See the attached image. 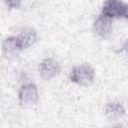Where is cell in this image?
Listing matches in <instances>:
<instances>
[{"label": "cell", "instance_id": "obj_8", "mask_svg": "<svg viewBox=\"0 0 128 128\" xmlns=\"http://www.w3.org/2000/svg\"><path fill=\"white\" fill-rule=\"evenodd\" d=\"M125 114L123 105L119 102H109L105 107V115L108 119L115 121L120 119Z\"/></svg>", "mask_w": 128, "mask_h": 128}, {"label": "cell", "instance_id": "obj_9", "mask_svg": "<svg viewBox=\"0 0 128 128\" xmlns=\"http://www.w3.org/2000/svg\"><path fill=\"white\" fill-rule=\"evenodd\" d=\"M6 4H7L9 7L14 8V7L19 6V5H20V2H19V1H7V2H6Z\"/></svg>", "mask_w": 128, "mask_h": 128}, {"label": "cell", "instance_id": "obj_7", "mask_svg": "<svg viewBox=\"0 0 128 128\" xmlns=\"http://www.w3.org/2000/svg\"><path fill=\"white\" fill-rule=\"evenodd\" d=\"M17 37L20 41L22 49H25V48L32 46L38 39V35H37L36 30L34 28H31V27L23 28Z\"/></svg>", "mask_w": 128, "mask_h": 128}, {"label": "cell", "instance_id": "obj_6", "mask_svg": "<svg viewBox=\"0 0 128 128\" xmlns=\"http://www.w3.org/2000/svg\"><path fill=\"white\" fill-rule=\"evenodd\" d=\"M21 50L22 46L17 36H9L4 39L2 43V51L7 58L16 57Z\"/></svg>", "mask_w": 128, "mask_h": 128}, {"label": "cell", "instance_id": "obj_2", "mask_svg": "<svg viewBox=\"0 0 128 128\" xmlns=\"http://www.w3.org/2000/svg\"><path fill=\"white\" fill-rule=\"evenodd\" d=\"M18 99L22 106L28 107L37 103L38 89L34 83H26L21 86L18 92Z\"/></svg>", "mask_w": 128, "mask_h": 128}, {"label": "cell", "instance_id": "obj_12", "mask_svg": "<svg viewBox=\"0 0 128 128\" xmlns=\"http://www.w3.org/2000/svg\"><path fill=\"white\" fill-rule=\"evenodd\" d=\"M111 128H124V127H122V126H120V125H116V126H113V127H111Z\"/></svg>", "mask_w": 128, "mask_h": 128}, {"label": "cell", "instance_id": "obj_11", "mask_svg": "<svg viewBox=\"0 0 128 128\" xmlns=\"http://www.w3.org/2000/svg\"><path fill=\"white\" fill-rule=\"evenodd\" d=\"M125 18L128 19V4H127V8H126V13H125Z\"/></svg>", "mask_w": 128, "mask_h": 128}, {"label": "cell", "instance_id": "obj_10", "mask_svg": "<svg viewBox=\"0 0 128 128\" xmlns=\"http://www.w3.org/2000/svg\"><path fill=\"white\" fill-rule=\"evenodd\" d=\"M122 50H124V51H126V52L128 53V39H127L126 42L124 43V45H123V47H122Z\"/></svg>", "mask_w": 128, "mask_h": 128}, {"label": "cell", "instance_id": "obj_1", "mask_svg": "<svg viewBox=\"0 0 128 128\" xmlns=\"http://www.w3.org/2000/svg\"><path fill=\"white\" fill-rule=\"evenodd\" d=\"M95 76L94 69L88 64L75 66L70 73V80L80 85H89L93 82Z\"/></svg>", "mask_w": 128, "mask_h": 128}, {"label": "cell", "instance_id": "obj_5", "mask_svg": "<svg viewBox=\"0 0 128 128\" xmlns=\"http://www.w3.org/2000/svg\"><path fill=\"white\" fill-rule=\"evenodd\" d=\"M93 28L95 33L100 37H108L112 32V18L107 17L103 14L99 15L93 23Z\"/></svg>", "mask_w": 128, "mask_h": 128}, {"label": "cell", "instance_id": "obj_3", "mask_svg": "<svg viewBox=\"0 0 128 128\" xmlns=\"http://www.w3.org/2000/svg\"><path fill=\"white\" fill-rule=\"evenodd\" d=\"M61 71V66L58 60L53 57L45 58L39 64V75L44 80H50L58 75Z\"/></svg>", "mask_w": 128, "mask_h": 128}, {"label": "cell", "instance_id": "obj_4", "mask_svg": "<svg viewBox=\"0 0 128 128\" xmlns=\"http://www.w3.org/2000/svg\"><path fill=\"white\" fill-rule=\"evenodd\" d=\"M127 4L123 1L118 0H108L105 1L102 6V14L114 18V17H125Z\"/></svg>", "mask_w": 128, "mask_h": 128}]
</instances>
